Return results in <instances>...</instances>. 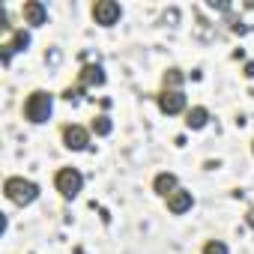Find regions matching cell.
Here are the masks:
<instances>
[{
  "label": "cell",
  "instance_id": "12",
  "mask_svg": "<svg viewBox=\"0 0 254 254\" xmlns=\"http://www.w3.org/2000/svg\"><path fill=\"white\" fill-rule=\"evenodd\" d=\"M183 84H186L183 69H168L162 75V90H183Z\"/></svg>",
  "mask_w": 254,
  "mask_h": 254
},
{
  "label": "cell",
  "instance_id": "9",
  "mask_svg": "<svg viewBox=\"0 0 254 254\" xmlns=\"http://www.w3.org/2000/svg\"><path fill=\"white\" fill-rule=\"evenodd\" d=\"M105 84V69L99 63H87L81 72H78V87L90 90V87H102Z\"/></svg>",
  "mask_w": 254,
  "mask_h": 254
},
{
  "label": "cell",
  "instance_id": "15",
  "mask_svg": "<svg viewBox=\"0 0 254 254\" xmlns=\"http://www.w3.org/2000/svg\"><path fill=\"white\" fill-rule=\"evenodd\" d=\"M200 254H230V248H227V242H221V239H209V242L200 248Z\"/></svg>",
  "mask_w": 254,
  "mask_h": 254
},
{
  "label": "cell",
  "instance_id": "6",
  "mask_svg": "<svg viewBox=\"0 0 254 254\" xmlns=\"http://www.w3.org/2000/svg\"><path fill=\"white\" fill-rule=\"evenodd\" d=\"M63 147L72 150V153H84L90 147V129H84V126H66L63 129Z\"/></svg>",
  "mask_w": 254,
  "mask_h": 254
},
{
  "label": "cell",
  "instance_id": "13",
  "mask_svg": "<svg viewBox=\"0 0 254 254\" xmlns=\"http://www.w3.org/2000/svg\"><path fill=\"white\" fill-rule=\"evenodd\" d=\"M90 132H93L96 138H108V135L114 132V123H111V117H108V114H99V117L93 120V126H90Z\"/></svg>",
  "mask_w": 254,
  "mask_h": 254
},
{
  "label": "cell",
  "instance_id": "5",
  "mask_svg": "<svg viewBox=\"0 0 254 254\" xmlns=\"http://www.w3.org/2000/svg\"><path fill=\"white\" fill-rule=\"evenodd\" d=\"M156 105L165 117H177V114L186 111V93L183 90H162L156 96Z\"/></svg>",
  "mask_w": 254,
  "mask_h": 254
},
{
  "label": "cell",
  "instance_id": "7",
  "mask_svg": "<svg viewBox=\"0 0 254 254\" xmlns=\"http://www.w3.org/2000/svg\"><path fill=\"white\" fill-rule=\"evenodd\" d=\"M165 203H168V212H171V215H186V212L194 206V194H191L189 189H183V186H180V189L165 200Z\"/></svg>",
  "mask_w": 254,
  "mask_h": 254
},
{
  "label": "cell",
  "instance_id": "11",
  "mask_svg": "<svg viewBox=\"0 0 254 254\" xmlns=\"http://www.w3.org/2000/svg\"><path fill=\"white\" fill-rule=\"evenodd\" d=\"M177 189H180V180H177L174 174H156V180H153V191H156L159 197L168 200Z\"/></svg>",
  "mask_w": 254,
  "mask_h": 254
},
{
  "label": "cell",
  "instance_id": "2",
  "mask_svg": "<svg viewBox=\"0 0 254 254\" xmlns=\"http://www.w3.org/2000/svg\"><path fill=\"white\" fill-rule=\"evenodd\" d=\"M3 194H6V200L15 203V206H30V203L39 197V186H36L33 180H24V177H9V180L3 183Z\"/></svg>",
  "mask_w": 254,
  "mask_h": 254
},
{
  "label": "cell",
  "instance_id": "14",
  "mask_svg": "<svg viewBox=\"0 0 254 254\" xmlns=\"http://www.w3.org/2000/svg\"><path fill=\"white\" fill-rule=\"evenodd\" d=\"M6 45L12 48V54H15V51H27V45H30V33H27V30H15L12 39H9Z\"/></svg>",
  "mask_w": 254,
  "mask_h": 254
},
{
  "label": "cell",
  "instance_id": "4",
  "mask_svg": "<svg viewBox=\"0 0 254 254\" xmlns=\"http://www.w3.org/2000/svg\"><path fill=\"white\" fill-rule=\"evenodd\" d=\"M120 18H123V9H120L117 0H96V3H93V21H96V24L114 27Z\"/></svg>",
  "mask_w": 254,
  "mask_h": 254
},
{
  "label": "cell",
  "instance_id": "16",
  "mask_svg": "<svg viewBox=\"0 0 254 254\" xmlns=\"http://www.w3.org/2000/svg\"><path fill=\"white\" fill-rule=\"evenodd\" d=\"M81 96H84V87H66V90H63V99L72 102V105H78Z\"/></svg>",
  "mask_w": 254,
  "mask_h": 254
},
{
  "label": "cell",
  "instance_id": "18",
  "mask_svg": "<svg viewBox=\"0 0 254 254\" xmlns=\"http://www.w3.org/2000/svg\"><path fill=\"white\" fill-rule=\"evenodd\" d=\"M245 75H248V78H254V63H248V66H245Z\"/></svg>",
  "mask_w": 254,
  "mask_h": 254
},
{
  "label": "cell",
  "instance_id": "3",
  "mask_svg": "<svg viewBox=\"0 0 254 254\" xmlns=\"http://www.w3.org/2000/svg\"><path fill=\"white\" fill-rule=\"evenodd\" d=\"M54 189L60 191L63 200H75V197L81 194V189H84L81 171H78V168H60V171L54 174Z\"/></svg>",
  "mask_w": 254,
  "mask_h": 254
},
{
  "label": "cell",
  "instance_id": "1",
  "mask_svg": "<svg viewBox=\"0 0 254 254\" xmlns=\"http://www.w3.org/2000/svg\"><path fill=\"white\" fill-rule=\"evenodd\" d=\"M51 114H54V96L48 90H33L24 102V120L33 126H42L51 120Z\"/></svg>",
  "mask_w": 254,
  "mask_h": 254
},
{
  "label": "cell",
  "instance_id": "8",
  "mask_svg": "<svg viewBox=\"0 0 254 254\" xmlns=\"http://www.w3.org/2000/svg\"><path fill=\"white\" fill-rule=\"evenodd\" d=\"M21 15H24V24H30V27H42V24L48 21V6L39 3V0H27L24 9H21Z\"/></svg>",
  "mask_w": 254,
  "mask_h": 254
},
{
  "label": "cell",
  "instance_id": "19",
  "mask_svg": "<svg viewBox=\"0 0 254 254\" xmlns=\"http://www.w3.org/2000/svg\"><path fill=\"white\" fill-rule=\"evenodd\" d=\"M251 153H254V141H251Z\"/></svg>",
  "mask_w": 254,
  "mask_h": 254
},
{
  "label": "cell",
  "instance_id": "17",
  "mask_svg": "<svg viewBox=\"0 0 254 254\" xmlns=\"http://www.w3.org/2000/svg\"><path fill=\"white\" fill-rule=\"evenodd\" d=\"M0 60H3V66H9L12 63V48L3 42V45H0Z\"/></svg>",
  "mask_w": 254,
  "mask_h": 254
},
{
  "label": "cell",
  "instance_id": "10",
  "mask_svg": "<svg viewBox=\"0 0 254 254\" xmlns=\"http://www.w3.org/2000/svg\"><path fill=\"white\" fill-rule=\"evenodd\" d=\"M206 123H209V111L203 105H194V108L186 111V129L200 132V129H206Z\"/></svg>",
  "mask_w": 254,
  "mask_h": 254
}]
</instances>
